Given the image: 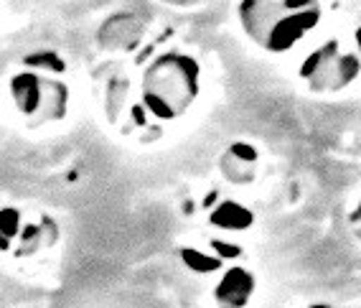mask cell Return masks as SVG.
<instances>
[{"label": "cell", "mask_w": 361, "mask_h": 308, "mask_svg": "<svg viewBox=\"0 0 361 308\" xmlns=\"http://www.w3.org/2000/svg\"><path fill=\"white\" fill-rule=\"evenodd\" d=\"M199 66L188 57H161L145 74L142 107L161 120H173L191 105L199 90Z\"/></svg>", "instance_id": "obj_1"}, {"label": "cell", "mask_w": 361, "mask_h": 308, "mask_svg": "<svg viewBox=\"0 0 361 308\" xmlns=\"http://www.w3.org/2000/svg\"><path fill=\"white\" fill-rule=\"evenodd\" d=\"M252 290H255V278L245 268H232L216 285L214 298L221 308H242L252 298Z\"/></svg>", "instance_id": "obj_2"}, {"label": "cell", "mask_w": 361, "mask_h": 308, "mask_svg": "<svg viewBox=\"0 0 361 308\" xmlns=\"http://www.w3.org/2000/svg\"><path fill=\"white\" fill-rule=\"evenodd\" d=\"M44 79L36 77V74H18V77L11 79V95L16 100V107L23 112V115H36L44 102Z\"/></svg>", "instance_id": "obj_3"}, {"label": "cell", "mask_w": 361, "mask_h": 308, "mask_svg": "<svg viewBox=\"0 0 361 308\" xmlns=\"http://www.w3.org/2000/svg\"><path fill=\"white\" fill-rule=\"evenodd\" d=\"M212 225L214 227H221V230H247V227H252V222H255V217H252L250 209H245L242 204H237V201H221L216 209L212 212Z\"/></svg>", "instance_id": "obj_4"}, {"label": "cell", "mask_w": 361, "mask_h": 308, "mask_svg": "<svg viewBox=\"0 0 361 308\" xmlns=\"http://www.w3.org/2000/svg\"><path fill=\"white\" fill-rule=\"evenodd\" d=\"M180 260L186 263L188 270H194V273H214V270L221 268L219 257H212V255H207V252L194 250V247L180 250Z\"/></svg>", "instance_id": "obj_5"}, {"label": "cell", "mask_w": 361, "mask_h": 308, "mask_svg": "<svg viewBox=\"0 0 361 308\" xmlns=\"http://www.w3.org/2000/svg\"><path fill=\"white\" fill-rule=\"evenodd\" d=\"M334 54H336V44H326L321 52H316L313 57H308V61H305L303 69H300V77L303 79L321 77L323 71L329 69V61L334 59Z\"/></svg>", "instance_id": "obj_6"}, {"label": "cell", "mask_w": 361, "mask_h": 308, "mask_svg": "<svg viewBox=\"0 0 361 308\" xmlns=\"http://www.w3.org/2000/svg\"><path fill=\"white\" fill-rule=\"evenodd\" d=\"M20 230V214L16 212V209H0V235L3 237H13V235H18Z\"/></svg>", "instance_id": "obj_7"}, {"label": "cell", "mask_w": 361, "mask_h": 308, "mask_svg": "<svg viewBox=\"0 0 361 308\" xmlns=\"http://www.w3.org/2000/svg\"><path fill=\"white\" fill-rule=\"evenodd\" d=\"M26 61L33 66H44V69H54V71L66 69V64L56 57V54H39V57H28Z\"/></svg>", "instance_id": "obj_8"}, {"label": "cell", "mask_w": 361, "mask_h": 308, "mask_svg": "<svg viewBox=\"0 0 361 308\" xmlns=\"http://www.w3.org/2000/svg\"><path fill=\"white\" fill-rule=\"evenodd\" d=\"M212 247L221 255L219 257L221 263H224L226 257H239V255H242V250H239V247H234V244H229V242H221V239H214Z\"/></svg>", "instance_id": "obj_9"}, {"label": "cell", "mask_w": 361, "mask_h": 308, "mask_svg": "<svg viewBox=\"0 0 361 308\" xmlns=\"http://www.w3.org/2000/svg\"><path fill=\"white\" fill-rule=\"evenodd\" d=\"M313 308H329V306H313Z\"/></svg>", "instance_id": "obj_10"}]
</instances>
